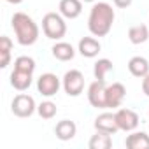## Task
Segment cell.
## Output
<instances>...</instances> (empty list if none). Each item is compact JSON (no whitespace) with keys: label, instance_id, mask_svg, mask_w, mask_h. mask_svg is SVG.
Segmentation results:
<instances>
[{"label":"cell","instance_id":"obj_1","mask_svg":"<svg viewBox=\"0 0 149 149\" xmlns=\"http://www.w3.org/2000/svg\"><path fill=\"white\" fill-rule=\"evenodd\" d=\"M114 23V9L107 2H98L91 7L90 19H88V28L93 35L104 37L111 32Z\"/></svg>","mask_w":149,"mask_h":149},{"label":"cell","instance_id":"obj_2","mask_svg":"<svg viewBox=\"0 0 149 149\" xmlns=\"http://www.w3.org/2000/svg\"><path fill=\"white\" fill-rule=\"evenodd\" d=\"M13 28L16 33V39L21 46H32L39 39V26L37 23L25 13H14L13 19Z\"/></svg>","mask_w":149,"mask_h":149},{"label":"cell","instance_id":"obj_3","mask_svg":"<svg viewBox=\"0 0 149 149\" xmlns=\"http://www.w3.org/2000/svg\"><path fill=\"white\" fill-rule=\"evenodd\" d=\"M42 30L46 33L47 39H61L65 33H67V25L63 21V18L56 13H47L44 18H42Z\"/></svg>","mask_w":149,"mask_h":149},{"label":"cell","instance_id":"obj_4","mask_svg":"<svg viewBox=\"0 0 149 149\" xmlns=\"http://www.w3.org/2000/svg\"><path fill=\"white\" fill-rule=\"evenodd\" d=\"M63 90L70 97L81 95L83 90H84V76L76 68L65 72V76H63Z\"/></svg>","mask_w":149,"mask_h":149},{"label":"cell","instance_id":"obj_5","mask_svg":"<svg viewBox=\"0 0 149 149\" xmlns=\"http://www.w3.org/2000/svg\"><path fill=\"white\" fill-rule=\"evenodd\" d=\"M11 111L18 118H30L33 114V111H35V100L30 95L19 93V95L14 97V100L11 104Z\"/></svg>","mask_w":149,"mask_h":149},{"label":"cell","instance_id":"obj_6","mask_svg":"<svg viewBox=\"0 0 149 149\" xmlns=\"http://www.w3.org/2000/svg\"><path fill=\"white\" fill-rule=\"evenodd\" d=\"M105 81H100V79H95L90 88H88V100L93 107L97 109H105Z\"/></svg>","mask_w":149,"mask_h":149},{"label":"cell","instance_id":"obj_7","mask_svg":"<svg viewBox=\"0 0 149 149\" xmlns=\"http://www.w3.org/2000/svg\"><path fill=\"white\" fill-rule=\"evenodd\" d=\"M37 90L44 97H53L60 90V79L54 76V74H51V72L42 74V76L39 77V81H37Z\"/></svg>","mask_w":149,"mask_h":149},{"label":"cell","instance_id":"obj_8","mask_svg":"<svg viewBox=\"0 0 149 149\" xmlns=\"http://www.w3.org/2000/svg\"><path fill=\"white\" fill-rule=\"evenodd\" d=\"M126 95V90L121 83H112L111 86H107L105 90V107H119L123 98Z\"/></svg>","mask_w":149,"mask_h":149},{"label":"cell","instance_id":"obj_9","mask_svg":"<svg viewBox=\"0 0 149 149\" xmlns=\"http://www.w3.org/2000/svg\"><path fill=\"white\" fill-rule=\"evenodd\" d=\"M116 121H118L119 130L130 132V130L137 128V125H139V116H137V112L132 111V109H119V111L116 112Z\"/></svg>","mask_w":149,"mask_h":149},{"label":"cell","instance_id":"obj_10","mask_svg":"<svg viewBox=\"0 0 149 149\" xmlns=\"http://www.w3.org/2000/svg\"><path fill=\"white\" fill-rule=\"evenodd\" d=\"M95 128L100 130V132H107V133H116L119 130L118 126V121H116V114L112 112H104L100 114L97 119H95Z\"/></svg>","mask_w":149,"mask_h":149},{"label":"cell","instance_id":"obj_11","mask_svg":"<svg viewBox=\"0 0 149 149\" xmlns=\"http://www.w3.org/2000/svg\"><path fill=\"white\" fill-rule=\"evenodd\" d=\"M58 7H60L61 16H65L68 19H74L83 11V0H60Z\"/></svg>","mask_w":149,"mask_h":149},{"label":"cell","instance_id":"obj_12","mask_svg":"<svg viewBox=\"0 0 149 149\" xmlns=\"http://www.w3.org/2000/svg\"><path fill=\"white\" fill-rule=\"evenodd\" d=\"M128 70H130L132 76L142 79L144 76H147V74H149V61L144 56H133L128 61Z\"/></svg>","mask_w":149,"mask_h":149},{"label":"cell","instance_id":"obj_13","mask_svg":"<svg viewBox=\"0 0 149 149\" xmlns=\"http://www.w3.org/2000/svg\"><path fill=\"white\" fill-rule=\"evenodd\" d=\"M76 132H77V126H76V123L70 121V119H61L54 126V133H56V137L60 140H70V139H74Z\"/></svg>","mask_w":149,"mask_h":149},{"label":"cell","instance_id":"obj_14","mask_svg":"<svg viewBox=\"0 0 149 149\" xmlns=\"http://www.w3.org/2000/svg\"><path fill=\"white\" fill-rule=\"evenodd\" d=\"M30 84H32V74L21 72V70H16V68L13 70V74H11V86L14 90L25 91V90L30 88Z\"/></svg>","mask_w":149,"mask_h":149},{"label":"cell","instance_id":"obj_15","mask_svg":"<svg viewBox=\"0 0 149 149\" xmlns=\"http://www.w3.org/2000/svg\"><path fill=\"white\" fill-rule=\"evenodd\" d=\"M79 53L86 58H95L100 53V42L93 37H83L79 40Z\"/></svg>","mask_w":149,"mask_h":149},{"label":"cell","instance_id":"obj_16","mask_svg":"<svg viewBox=\"0 0 149 149\" xmlns=\"http://www.w3.org/2000/svg\"><path fill=\"white\" fill-rule=\"evenodd\" d=\"M53 56L60 61H68L74 58V54H76V51H74V47L68 44V42H56L53 46Z\"/></svg>","mask_w":149,"mask_h":149},{"label":"cell","instance_id":"obj_17","mask_svg":"<svg viewBox=\"0 0 149 149\" xmlns=\"http://www.w3.org/2000/svg\"><path fill=\"white\" fill-rule=\"evenodd\" d=\"M147 37H149V28H147V25H144V23L133 25V26H130V30H128V39H130L132 44H142V42L147 40Z\"/></svg>","mask_w":149,"mask_h":149},{"label":"cell","instance_id":"obj_18","mask_svg":"<svg viewBox=\"0 0 149 149\" xmlns=\"http://www.w3.org/2000/svg\"><path fill=\"white\" fill-rule=\"evenodd\" d=\"M125 144L128 149H149V135H146L142 132L132 133L126 137Z\"/></svg>","mask_w":149,"mask_h":149},{"label":"cell","instance_id":"obj_19","mask_svg":"<svg viewBox=\"0 0 149 149\" xmlns=\"http://www.w3.org/2000/svg\"><path fill=\"white\" fill-rule=\"evenodd\" d=\"M112 146L111 133L97 130V133L90 139V149H109Z\"/></svg>","mask_w":149,"mask_h":149},{"label":"cell","instance_id":"obj_20","mask_svg":"<svg viewBox=\"0 0 149 149\" xmlns=\"http://www.w3.org/2000/svg\"><path fill=\"white\" fill-rule=\"evenodd\" d=\"M112 70V61L107 60V58H102L95 63L93 67V74H95V79H100V81H105V74Z\"/></svg>","mask_w":149,"mask_h":149},{"label":"cell","instance_id":"obj_21","mask_svg":"<svg viewBox=\"0 0 149 149\" xmlns=\"http://www.w3.org/2000/svg\"><path fill=\"white\" fill-rule=\"evenodd\" d=\"M14 68H16V70H21V72L33 74V70H35V61H33V58H30V56H18V58L14 60Z\"/></svg>","mask_w":149,"mask_h":149},{"label":"cell","instance_id":"obj_22","mask_svg":"<svg viewBox=\"0 0 149 149\" xmlns=\"http://www.w3.org/2000/svg\"><path fill=\"white\" fill-rule=\"evenodd\" d=\"M56 104H53V102H49V100H46V102H42L39 107H37V112H39V116L42 118V119H51V118H54L56 116Z\"/></svg>","mask_w":149,"mask_h":149},{"label":"cell","instance_id":"obj_23","mask_svg":"<svg viewBox=\"0 0 149 149\" xmlns=\"http://www.w3.org/2000/svg\"><path fill=\"white\" fill-rule=\"evenodd\" d=\"M13 49V42L7 35H2L0 37V51H11Z\"/></svg>","mask_w":149,"mask_h":149},{"label":"cell","instance_id":"obj_24","mask_svg":"<svg viewBox=\"0 0 149 149\" xmlns=\"http://www.w3.org/2000/svg\"><path fill=\"white\" fill-rule=\"evenodd\" d=\"M11 61V51H0V67L6 68Z\"/></svg>","mask_w":149,"mask_h":149},{"label":"cell","instance_id":"obj_25","mask_svg":"<svg viewBox=\"0 0 149 149\" xmlns=\"http://www.w3.org/2000/svg\"><path fill=\"white\" fill-rule=\"evenodd\" d=\"M132 2L133 0H114V6L119 7V9H126V7L132 6Z\"/></svg>","mask_w":149,"mask_h":149},{"label":"cell","instance_id":"obj_26","mask_svg":"<svg viewBox=\"0 0 149 149\" xmlns=\"http://www.w3.org/2000/svg\"><path fill=\"white\" fill-rule=\"evenodd\" d=\"M142 91L149 97V74L142 77Z\"/></svg>","mask_w":149,"mask_h":149},{"label":"cell","instance_id":"obj_27","mask_svg":"<svg viewBox=\"0 0 149 149\" xmlns=\"http://www.w3.org/2000/svg\"><path fill=\"white\" fill-rule=\"evenodd\" d=\"M7 2H9V4H21L23 0H7Z\"/></svg>","mask_w":149,"mask_h":149},{"label":"cell","instance_id":"obj_28","mask_svg":"<svg viewBox=\"0 0 149 149\" xmlns=\"http://www.w3.org/2000/svg\"><path fill=\"white\" fill-rule=\"evenodd\" d=\"M83 2H95V0H83Z\"/></svg>","mask_w":149,"mask_h":149}]
</instances>
